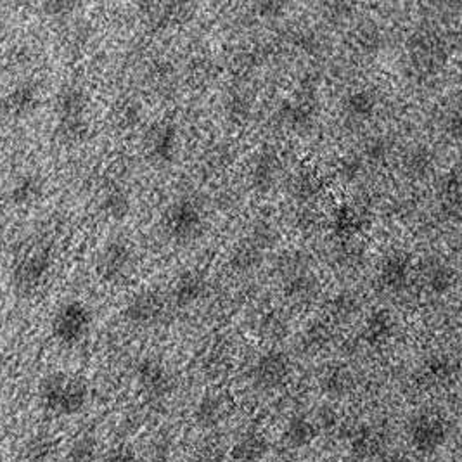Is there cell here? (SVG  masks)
Returning a JSON list of instances; mask_svg holds the SVG:
<instances>
[{"mask_svg":"<svg viewBox=\"0 0 462 462\" xmlns=\"http://www.w3.org/2000/svg\"><path fill=\"white\" fill-rule=\"evenodd\" d=\"M42 405L56 416H74L83 411L89 390L83 381L65 372L51 374L40 385Z\"/></svg>","mask_w":462,"mask_h":462,"instance_id":"6da1fadb","label":"cell"},{"mask_svg":"<svg viewBox=\"0 0 462 462\" xmlns=\"http://www.w3.org/2000/svg\"><path fill=\"white\" fill-rule=\"evenodd\" d=\"M407 436L412 449L419 454H435L447 442L449 429L445 421L435 412H421L414 416L407 427Z\"/></svg>","mask_w":462,"mask_h":462,"instance_id":"7a4b0ae2","label":"cell"},{"mask_svg":"<svg viewBox=\"0 0 462 462\" xmlns=\"http://www.w3.org/2000/svg\"><path fill=\"white\" fill-rule=\"evenodd\" d=\"M200 225L201 214L198 207L189 200L174 203L165 214V229L177 241L191 239L200 231Z\"/></svg>","mask_w":462,"mask_h":462,"instance_id":"3957f363","label":"cell"},{"mask_svg":"<svg viewBox=\"0 0 462 462\" xmlns=\"http://www.w3.org/2000/svg\"><path fill=\"white\" fill-rule=\"evenodd\" d=\"M289 360L281 352H269L260 356L253 367V381L263 390L281 387L289 376Z\"/></svg>","mask_w":462,"mask_h":462,"instance_id":"277c9868","label":"cell"},{"mask_svg":"<svg viewBox=\"0 0 462 462\" xmlns=\"http://www.w3.org/2000/svg\"><path fill=\"white\" fill-rule=\"evenodd\" d=\"M89 325H90L89 310L80 303H72L58 314V317L54 320V334L63 343L72 345L80 341L87 334Z\"/></svg>","mask_w":462,"mask_h":462,"instance_id":"5b68a950","label":"cell"},{"mask_svg":"<svg viewBox=\"0 0 462 462\" xmlns=\"http://www.w3.org/2000/svg\"><path fill=\"white\" fill-rule=\"evenodd\" d=\"M350 452L358 459L376 458L385 447V436L380 429L372 427H356L348 433L347 438Z\"/></svg>","mask_w":462,"mask_h":462,"instance_id":"8992f818","label":"cell"},{"mask_svg":"<svg viewBox=\"0 0 462 462\" xmlns=\"http://www.w3.org/2000/svg\"><path fill=\"white\" fill-rule=\"evenodd\" d=\"M163 312L161 296L156 291H141L127 307V317L134 324L154 322Z\"/></svg>","mask_w":462,"mask_h":462,"instance_id":"52a82bcc","label":"cell"},{"mask_svg":"<svg viewBox=\"0 0 462 462\" xmlns=\"http://www.w3.org/2000/svg\"><path fill=\"white\" fill-rule=\"evenodd\" d=\"M270 450L269 440L256 431L243 435L231 450V458L236 462H260Z\"/></svg>","mask_w":462,"mask_h":462,"instance_id":"ba28073f","label":"cell"},{"mask_svg":"<svg viewBox=\"0 0 462 462\" xmlns=\"http://www.w3.org/2000/svg\"><path fill=\"white\" fill-rule=\"evenodd\" d=\"M229 414V403L223 395L210 393L198 402L194 419L201 427H215L225 421Z\"/></svg>","mask_w":462,"mask_h":462,"instance_id":"9c48e42d","label":"cell"},{"mask_svg":"<svg viewBox=\"0 0 462 462\" xmlns=\"http://www.w3.org/2000/svg\"><path fill=\"white\" fill-rule=\"evenodd\" d=\"M319 427L316 421H312L307 416H294L289 419L285 429V442L291 449H305L310 447L317 436Z\"/></svg>","mask_w":462,"mask_h":462,"instance_id":"30bf717a","label":"cell"},{"mask_svg":"<svg viewBox=\"0 0 462 462\" xmlns=\"http://www.w3.org/2000/svg\"><path fill=\"white\" fill-rule=\"evenodd\" d=\"M137 378L144 390L153 396H161L170 390V376L165 367L154 360H144L139 365Z\"/></svg>","mask_w":462,"mask_h":462,"instance_id":"8fae6325","label":"cell"},{"mask_svg":"<svg viewBox=\"0 0 462 462\" xmlns=\"http://www.w3.org/2000/svg\"><path fill=\"white\" fill-rule=\"evenodd\" d=\"M132 263V251L121 243H113L107 247L103 260H101V274L106 279L121 278Z\"/></svg>","mask_w":462,"mask_h":462,"instance_id":"7c38bea8","label":"cell"},{"mask_svg":"<svg viewBox=\"0 0 462 462\" xmlns=\"http://www.w3.org/2000/svg\"><path fill=\"white\" fill-rule=\"evenodd\" d=\"M409 278V260L403 254L388 256L380 270V283L383 287L396 291L407 283Z\"/></svg>","mask_w":462,"mask_h":462,"instance_id":"4fadbf2b","label":"cell"},{"mask_svg":"<svg viewBox=\"0 0 462 462\" xmlns=\"http://www.w3.org/2000/svg\"><path fill=\"white\" fill-rule=\"evenodd\" d=\"M205 289H207V286L200 274L185 272L178 278L174 296H176L177 305L187 307V305H192L194 301H198L203 296Z\"/></svg>","mask_w":462,"mask_h":462,"instance_id":"5bb4252c","label":"cell"},{"mask_svg":"<svg viewBox=\"0 0 462 462\" xmlns=\"http://www.w3.org/2000/svg\"><path fill=\"white\" fill-rule=\"evenodd\" d=\"M177 145V136L174 127H160L151 139V154L154 161L158 163H168L172 161L176 154Z\"/></svg>","mask_w":462,"mask_h":462,"instance_id":"9a60e30c","label":"cell"},{"mask_svg":"<svg viewBox=\"0 0 462 462\" xmlns=\"http://www.w3.org/2000/svg\"><path fill=\"white\" fill-rule=\"evenodd\" d=\"M393 331V320L387 312H376L372 314L364 329V338L371 345H381L391 336Z\"/></svg>","mask_w":462,"mask_h":462,"instance_id":"2e32d148","label":"cell"},{"mask_svg":"<svg viewBox=\"0 0 462 462\" xmlns=\"http://www.w3.org/2000/svg\"><path fill=\"white\" fill-rule=\"evenodd\" d=\"M278 172V160L272 153H265L258 158L254 170H253V184L260 191L270 189Z\"/></svg>","mask_w":462,"mask_h":462,"instance_id":"e0dca14e","label":"cell"},{"mask_svg":"<svg viewBox=\"0 0 462 462\" xmlns=\"http://www.w3.org/2000/svg\"><path fill=\"white\" fill-rule=\"evenodd\" d=\"M350 387H352V376L340 367L331 369L322 378V388L331 396H341V395L348 393Z\"/></svg>","mask_w":462,"mask_h":462,"instance_id":"ac0fdd59","label":"cell"},{"mask_svg":"<svg viewBox=\"0 0 462 462\" xmlns=\"http://www.w3.org/2000/svg\"><path fill=\"white\" fill-rule=\"evenodd\" d=\"M98 461V443L92 436H80L73 442L65 462H96Z\"/></svg>","mask_w":462,"mask_h":462,"instance_id":"d6986e66","label":"cell"},{"mask_svg":"<svg viewBox=\"0 0 462 462\" xmlns=\"http://www.w3.org/2000/svg\"><path fill=\"white\" fill-rule=\"evenodd\" d=\"M54 452V440L47 435H36L25 447L27 462H45Z\"/></svg>","mask_w":462,"mask_h":462,"instance_id":"ffe728a7","label":"cell"},{"mask_svg":"<svg viewBox=\"0 0 462 462\" xmlns=\"http://www.w3.org/2000/svg\"><path fill=\"white\" fill-rule=\"evenodd\" d=\"M450 374H452L450 362H447L445 358H431L423 367L421 380L429 387H436V385L447 381V378H450Z\"/></svg>","mask_w":462,"mask_h":462,"instance_id":"44dd1931","label":"cell"},{"mask_svg":"<svg viewBox=\"0 0 462 462\" xmlns=\"http://www.w3.org/2000/svg\"><path fill=\"white\" fill-rule=\"evenodd\" d=\"M376 106L372 96L369 92H356L347 99V111L348 114H352L354 118H367L371 116L372 109Z\"/></svg>","mask_w":462,"mask_h":462,"instance_id":"7402d4cb","label":"cell"},{"mask_svg":"<svg viewBox=\"0 0 462 462\" xmlns=\"http://www.w3.org/2000/svg\"><path fill=\"white\" fill-rule=\"evenodd\" d=\"M427 286L431 291L445 293L452 285V272L443 265H431L427 274Z\"/></svg>","mask_w":462,"mask_h":462,"instance_id":"603a6c76","label":"cell"},{"mask_svg":"<svg viewBox=\"0 0 462 462\" xmlns=\"http://www.w3.org/2000/svg\"><path fill=\"white\" fill-rule=\"evenodd\" d=\"M258 249L254 248L253 245L251 247H243V248L236 251V256H234V265L239 267V269H249L253 265H256L258 262Z\"/></svg>","mask_w":462,"mask_h":462,"instance_id":"cb8c5ba5","label":"cell"},{"mask_svg":"<svg viewBox=\"0 0 462 462\" xmlns=\"http://www.w3.org/2000/svg\"><path fill=\"white\" fill-rule=\"evenodd\" d=\"M106 462H141V459L129 445H118L107 452Z\"/></svg>","mask_w":462,"mask_h":462,"instance_id":"d4e9b609","label":"cell"},{"mask_svg":"<svg viewBox=\"0 0 462 462\" xmlns=\"http://www.w3.org/2000/svg\"><path fill=\"white\" fill-rule=\"evenodd\" d=\"M356 225H358V218L352 210L343 208L340 214L336 215V231L350 234L356 231Z\"/></svg>","mask_w":462,"mask_h":462,"instance_id":"484cf974","label":"cell"},{"mask_svg":"<svg viewBox=\"0 0 462 462\" xmlns=\"http://www.w3.org/2000/svg\"><path fill=\"white\" fill-rule=\"evenodd\" d=\"M314 289V279L312 276H298L293 285L289 286V293L294 296H309Z\"/></svg>","mask_w":462,"mask_h":462,"instance_id":"4316f807","label":"cell"},{"mask_svg":"<svg viewBox=\"0 0 462 462\" xmlns=\"http://www.w3.org/2000/svg\"><path fill=\"white\" fill-rule=\"evenodd\" d=\"M367 154H369L371 158H374V160L383 158V156L387 154V144H385V141H381V139H376L374 143L369 144Z\"/></svg>","mask_w":462,"mask_h":462,"instance_id":"83f0119b","label":"cell"},{"mask_svg":"<svg viewBox=\"0 0 462 462\" xmlns=\"http://www.w3.org/2000/svg\"><path fill=\"white\" fill-rule=\"evenodd\" d=\"M427 165H429V160H427V153H416L414 154V160H412V163H411V168L412 170H418V172H423V170H427Z\"/></svg>","mask_w":462,"mask_h":462,"instance_id":"f1b7e54d","label":"cell"},{"mask_svg":"<svg viewBox=\"0 0 462 462\" xmlns=\"http://www.w3.org/2000/svg\"><path fill=\"white\" fill-rule=\"evenodd\" d=\"M360 167H362V163H360L358 160H356V158H354V160L350 158V160H347V161L343 163V170L348 174V177H354L356 172L360 170Z\"/></svg>","mask_w":462,"mask_h":462,"instance_id":"f546056e","label":"cell"},{"mask_svg":"<svg viewBox=\"0 0 462 462\" xmlns=\"http://www.w3.org/2000/svg\"><path fill=\"white\" fill-rule=\"evenodd\" d=\"M380 462H407L403 458H398V456H390V458H385Z\"/></svg>","mask_w":462,"mask_h":462,"instance_id":"4dcf8cb0","label":"cell"}]
</instances>
